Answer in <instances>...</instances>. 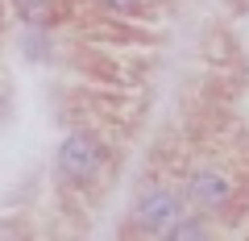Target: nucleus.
<instances>
[{"label": "nucleus", "mask_w": 249, "mask_h": 241, "mask_svg": "<svg viewBox=\"0 0 249 241\" xmlns=\"http://www.w3.org/2000/svg\"><path fill=\"white\" fill-rule=\"evenodd\" d=\"M187 196H191V204L208 208V212L224 208V204L232 200V179H229V170H220V167H199L196 175L187 179Z\"/></svg>", "instance_id": "nucleus-3"}, {"label": "nucleus", "mask_w": 249, "mask_h": 241, "mask_svg": "<svg viewBox=\"0 0 249 241\" xmlns=\"http://www.w3.org/2000/svg\"><path fill=\"white\" fill-rule=\"evenodd\" d=\"M183 216V196L175 187H150L137 204V229L142 233H166Z\"/></svg>", "instance_id": "nucleus-2"}, {"label": "nucleus", "mask_w": 249, "mask_h": 241, "mask_svg": "<svg viewBox=\"0 0 249 241\" xmlns=\"http://www.w3.org/2000/svg\"><path fill=\"white\" fill-rule=\"evenodd\" d=\"M100 167H104V146H100V137L71 133L58 146V175L67 183H88V179L100 175Z\"/></svg>", "instance_id": "nucleus-1"}, {"label": "nucleus", "mask_w": 249, "mask_h": 241, "mask_svg": "<svg viewBox=\"0 0 249 241\" xmlns=\"http://www.w3.org/2000/svg\"><path fill=\"white\" fill-rule=\"evenodd\" d=\"M166 233H170L175 241H187V237H208V233H212V224H204V221H187V216H183V221L170 224Z\"/></svg>", "instance_id": "nucleus-4"}, {"label": "nucleus", "mask_w": 249, "mask_h": 241, "mask_svg": "<svg viewBox=\"0 0 249 241\" xmlns=\"http://www.w3.org/2000/svg\"><path fill=\"white\" fill-rule=\"evenodd\" d=\"M100 4H104V9H112V13H121V9H137L142 0H100Z\"/></svg>", "instance_id": "nucleus-5"}]
</instances>
